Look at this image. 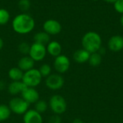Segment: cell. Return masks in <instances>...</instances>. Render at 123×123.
Returning <instances> with one entry per match:
<instances>
[{"instance_id": "cell-1", "label": "cell", "mask_w": 123, "mask_h": 123, "mask_svg": "<svg viewBox=\"0 0 123 123\" xmlns=\"http://www.w3.org/2000/svg\"><path fill=\"white\" fill-rule=\"evenodd\" d=\"M13 30L19 35H26L31 32L35 26V19L27 13L16 15L12 22Z\"/></svg>"}, {"instance_id": "cell-2", "label": "cell", "mask_w": 123, "mask_h": 123, "mask_svg": "<svg viewBox=\"0 0 123 123\" xmlns=\"http://www.w3.org/2000/svg\"><path fill=\"white\" fill-rule=\"evenodd\" d=\"M81 45L84 50L90 53H97L102 47L101 36L95 32H86L81 39Z\"/></svg>"}, {"instance_id": "cell-3", "label": "cell", "mask_w": 123, "mask_h": 123, "mask_svg": "<svg viewBox=\"0 0 123 123\" xmlns=\"http://www.w3.org/2000/svg\"><path fill=\"white\" fill-rule=\"evenodd\" d=\"M48 106L52 112L58 115L65 113L67 110V102L65 98L59 94H55L50 97Z\"/></svg>"}, {"instance_id": "cell-4", "label": "cell", "mask_w": 123, "mask_h": 123, "mask_svg": "<svg viewBox=\"0 0 123 123\" xmlns=\"http://www.w3.org/2000/svg\"><path fill=\"white\" fill-rule=\"evenodd\" d=\"M42 76L37 68H32L27 71L24 72L22 81L27 86L35 88L39 86L42 81Z\"/></svg>"}, {"instance_id": "cell-5", "label": "cell", "mask_w": 123, "mask_h": 123, "mask_svg": "<svg viewBox=\"0 0 123 123\" xmlns=\"http://www.w3.org/2000/svg\"><path fill=\"white\" fill-rule=\"evenodd\" d=\"M8 106L12 113L18 115H23L29 110L30 105L21 97H14L9 102Z\"/></svg>"}, {"instance_id": "cell-6", "label": "cell", "mask_w": 123, "mask_h": 123, "mask_svg": "<svg viewBox=\"0 0 123 123\" xmlns=\"http://www.w3.org/2000/svg\"><path fill=\"white\" fill-rule=\"evenodd\" d=\"M46 54V45L35 42L32 45H30V49L28 55L32 58V59L35 62L42 61L45 58Z\"/></svg>"}, {"instance_id": "cell-7", "label": "cell", "mask_w": 123, "mask_h": 123, "mask_svg": "<svg viewBox=\"0 0 123 123\" xmlns=\"http://www.w3.org/2000/svg\"><path fill=\"white\" fill-rule=\"evenodd\" d=\"M64 79L60 74H51L45 78V86L52 91L61 89L64 85Z\"/></svg>"}, {"instance_id": "cell-8", "label": "cell", "mask_w": 123, "mask_h": 123, "mask_svg": "<svg viewBox=\"0 0 123 123\" xmlns=\"http://www.w3.org/2000/svg\"><path fill=\"white\" fill-rule=\"evenodd\" d=\"M71 62L69 58L65 55H60L55 58L53 66L58 74H62L67 72L70 68Z\"/></svg>"}, {"instance_id": "cell-9", "label": "cell", "mask_w": 123, "mask_h": 123, "mask_svg": "<svg viewBox=\"0 0 123 123\" xmlns=\"http://www.w3.org/2000/svg\"><path fill=\"white\" fill-rule=\"evenodd\" d=\"M43 31L47 32L50 35H56L61 32L62 26L61 23L53 19H48L44 22L43 25Z\"/></svg>"}, {"instance_id": "cell-10", "label": "cell", "mask_w": 123, "mask_h": 123, "mask_svg": "<svg viewBox=\"0 0 123 123\" xmlns=\"http://www.w3.org/2000/svg\"><path fill=\"white\" fill-rule=\"evenodd\" d=\"M21 97L29 105H32L35 104L40 99V94L35 88L27 87V89L22 93Z\"/></svg>"}, {"instance_id": "cell-11", "label": "cell", "mask_w": 123, "mask_h": 123, "mask_svg": "<svg viewBox=\"0 0 123 123\" xmlns=\"http://www.w3.org/2000/svg\"><path fill=\"white\" fill-rule=\"evenodd\" d=\"M24 123H43L42 115L34 109H29L23 115Z\"/></svg>"}, {"instance_id": "cell-12", "label": "cell", "mask_w": 123, "mask_h": 123, "mask_svg": "<svg viewBox=\"0 0 123 123\" xmlns=\"http://www.w3.org/2000/svg\"><path fill=\"white\" fill-rule=\"evenodd\" d=\"M27 86L22 81H12L7 86L8 93L12 96L17 97L18 94H22V93L27 89Z\"/></svg>"}, {"instance_id": "cell-13", "label": "cell", "mask_w": 123, "mask_h": 123, "mask_svg": "<svg viewBox=\"0 0 123 123\" xmlns=\"http://www.w3.org/2000/svg\"><path fill=\"white\" fill-rule=\"evenodd\" d=\"M108 48L111 51L119 52L123 49V37L120 35H114L108 41Z\"/></svg>"}, {"instance_id": "cell-14", "label": "cell", "mask_w": 123, "mask_h": 123, "mask_svg": "<svg viewBox=\"0 0 123 123\" xmlns=\"http://www.w3.org/2000/svg\"><path fill=\"white\" fill-rule=\"evenodd\" d=\"M35 63V62L29 55H24L19 60L17 67L19 68L23 72H25L34 68Z\"/></svg>"}, {"instance_id": "cell-15", "label": "cell", "mask_w": 123, "mask_h": 123, "mask_svg": "<svg viewBox=\"0 0 123 123\" xmlns=\"http://www.w3.org/2000/svg\"><path fill=\"white\" fill-rule=\"evenodd\" d=\"M47 53L53 57H57L61 54L62 52V47L61 45L55 40L50 41L46 45Z\"/></svg>"}, {"instance_id": "cell-16", "label": "cell", "mask_w": 123, "mask_h": 123, "mask_svg": "<svg viewBox=\"0 0 123 123\" xmlns=\"http://www.w3.org/2000/svg\"><path fill=\"white\" fill-rule=\"evenodd\" d=\"M90 53L84 50V48L77 50L74 53V60L78 63H84L89 61L90 57Z\"/></svg>"}, {"instance_id": "cell-17", "label": "cell", "mask_w": 123, "mask_h": 123, "mask_svg": "<svg viewBox=\"0 0 123 123\" xmlns=\"http://www.w3.org/2000/svg\"><path fill=\"white\" fill-rule=\"evenodd\" d=\"M33 39H34L35 43H40V44H42L44 45H47V44L50 41V35H48L45 31L38 32L35 33Z\"/></svg>"}, {"instance_id": "cell-18", "label": "cell", "mask_w": 123, "mask_h": 123, "mask_svg": "<svg viewBox=\"0 0 123 123\" xmlns=\"http://www.w3.org/2000/svg\"><path fill=\"white\" fill-rule=\"evenodd\" d=\"M24 72L18 67L11 68L8 71V76L12 80V81H22Z\"/></svg>"}, {"instance_id": "cell-19", "label": "cell", "mask_w": 123, "mask_h": 123, "mask_svg": "<svg viewBox=\"0 0 123 123\" xmlns=\"http://www.w3.org/2000/svg\"><path fill=\"white\" fill-rule=\"evenodd\" d=\"M12 112L8 105L0 104V122L7 120L11 116Z\"/></svg>"}, {"instance_id": "cell-20", "label": "cell", "mask_w": 123, "mask_h": 123, "mask_svg": "<svg viewBox=\"0 0 123 123\" xmlns=\"http://www.w3.org/2000/svg\"><path fill=\"white\" fill-rule=\"evenodd\" d=\"M102 61V55L98 52H97V53H93L90 54V57L88 61L92 66L97 67L101 64Z\"/></svg>"}, {"instance_id": "cell-21", "label": "cell", "mask_w": 123, "mask_h": 123, "mask_svg": "<svg viewBox=\"0 0 123 123\" xmlns=\"http://www.w3.org/2000/svg\"><path fill=\"white\" fill-rule=\"evenodd\" d=\"M49 106H48V103L46 102L45 100L43 99H39L35 104V109L37 112H39L40 114H43L45 113L47 110L48 109Z\"/></svg>"}, {"instance_id": "cell-22", "label": "cell", "mask_w": 123, "mask_h": 123, "mask_svg": "<svg viewBox=\"0 0 123 123\" xmlns=\"http://www.w3.org/2000/svg\"><path fill=\"white\" fill-rule=\"evenodd\" d=\"M10 19L9 12L4 8H0V25H6Z\"/></svg>"}, {"instance_id": "cell-23", "label": "cell", "mask_w": 123, "mask_h": 123, "mask_svg": "<svg viewBox=\"0 0 123 123\" xmlns=\"http://www.w3.org/2000/svg\"><path fill=\"white\" fill-rule=\"evenodd\" d=\"M38 70H39L42 77L46 78L51 74L52 68L48 63H44L40 66V67L38 68Z\"/></svg>"}, {"instance_id": "cell-24", "label": "cell", "mask_w": 123, "mask_h": 123, "mask_svg": "<svg viewBox=\"0 0 123 123\" xmlns=\"http://www.w3.org/2000/svg\"><path fill=\"white\" fill-rule=\"evenodd\" d=\"M30 49V45L27 42H22L19 43L18 45V50L19 53L23 55H28Z\"/></svg>"}, {"instance_id": "cell-25", "label": "cell", "mask_w": 123, "mask_h": 123, "mask_svg": "<svg viewBox=\"0 0 123 123\" xmlns=\"http://www.w3.org/2000/svg\"><path fill=\"white\" fill-rule=\"evenodd\" d=\"M18 6L22 12L27 11L31 6V2L30 0H19L18 2Z\"/></svg>"}, {"instance_id": "cell-26", "label": "cell", "mask_w": 123, "mask_h": 123, "mask_svg": "<svg viewBox=\"0 0 123 123\" xmlns=\"http://www.w3.org/2000/svg\"><path fill=\"white\" fill-rule=\"evenodd\" d=\"M114 7L118 13L123 14V0H117L114 3Z\"/></svg>"}, {"instance_id": "cell-27", "label": "cell", "mask_w": 123, "mask_h": 123, "mask_svg": "<svg viewBox=\"0 0 123 123\" xmlns=\"http://www.w3.org/2000/svg\"><path fill=\"white\" fill-rule=\"evenodd\" d=\"M62 123V120L61 117H60V115H55L51 116L49 120H48V123Z\"/></svg>"}, {"instance_id": "cell-28", "label": "cell", "mask_w": 123, "mask_h": 123, "mask_svg": "<svg viewBox=\"0 0 123 123\" xmlns=\"http://www.w3.org/2000/svg\"><path fill=\"white\" fill-rule=\"evenodd\" d=\"M6 88H7L6 82L4 80H0V92L4 91Z\"/></svg>"}, {"instance_id": "cell-29", "label": "cell", "mask_w": 123, "mask_h": 123, "mask_svg": "<svg viewBox=\"0 0 123 123\" xmlns=\"http://www.w3.org/2000/svg\"><path fill=\"white\" fill-rule=\"evenodd\" d=\"M72 123H84L81 119H75V120H74V121L72 122Z\"/></svg>"}, {"instance_id": "cell-30", "label": "cell", "mask_w": 123, "mask_h": 123, "mask_svg": "<svg viewBox=\"0 0 123 123\" xmlns=\"http://www.w3.org/2000/svg\"><path fill=\"white\" fill-rule=\"evenodd\" d=\"M4 47V40L3 39L0 37V50L3 48Z\"/></svg>"}, {"instance_id": "cell-31", "label": "cell", "mask_w": 123, "mask_h": 123, "mask_svg": "<svg viewBox=\"0 0 123 123\" xmlns=\"http://www.w3.org/2000/svg\"><path fill=\"white\" fill-rule=\"evenodd\" d=\"M104 1H105L108 3H115L117 0H104Z\"/></svg>"}, {"instance_id": "cell-32", "label": "cell", "mask_w": 123, "mask_h": 123, "mask_svg": "<svg viewBox=\"0 0 123 123\" xmlns=\"http://www.w3.org/2000/svg\"><path fill=\"white\" fill-rule=\"evenodd\" d=\"M120 23H121L122 26H123V15H122L121 18H120Z\"/></svg>"}, {"instance_id": "cell-33", "label": "cell", "mask_w": 123, "mask_h": 123, "mask_svg": "<svg viewBox=\"0 0 123 123\" xmlns=\"http://www.w3.org/2000/svg\"><path fill=\"white\" fill-rule=\"evenodd\" d=\"M92 1H99V0H92Z\"/></svg>"}, {"instance_id": "cell-34", "label": "cell", "mask_w": 123, "mask_h": 123, "mask_svg": "<svg viewBox=\"0 0 123 123\" xmlns=\"http://www.w3.org/2000/svg\"><path fill=\"white\" fill-rule=\"evenodd\" d=\"M0 70H1V66H0Z\"/></svg>"}, {"instance_id": "cell-35", "label": "cell", "mask_w": 123, "mask_h": 123, "mask_svg": "<svg viewBox=\"0 0 123 123\" xmlns=\"http://www.w3.org/2000/svg\"></svg>"}]
</instances>
